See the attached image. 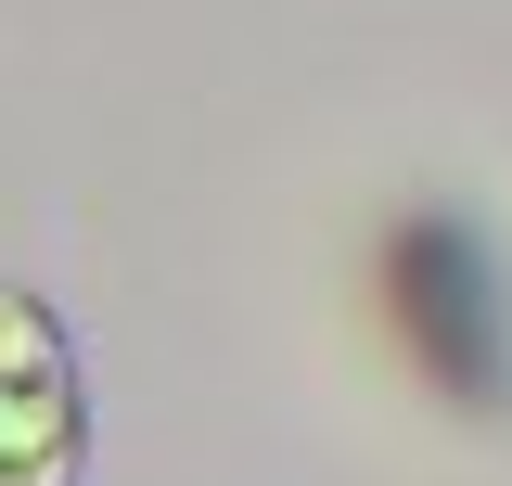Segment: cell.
<instances>
[{
    "label": "cell",
    "instance_id": "1",
    "mask_svg": "<svg viewBox=\"0 0 512 486\" xmlns=\"http://www.w3.org/2000/svg\"><path fill=\"white\" fill-rule=\"evenodd\" d=\"M372 295L410 371L436 384V410H461L474 435H512V256L487 243V218H461V205L384 218Z\"/></svg>",
    "mask_w": 512,
    "mask_h": 486
},
{
    "label": "cell",
    "instance_id": "2",
    "mask_svg": "<svg viewBox=\"0 0 512 486\" xmlns=\"http://www.w3.org/2000/svg\"><path fill=\"white\" fill-rule=\"evenodd\" d=\"M90 474V371L52 295L0 282V486H77Z\"/></svg>",
    "mask_w": 512,
    "mask_h": 486
}]
</instances>
